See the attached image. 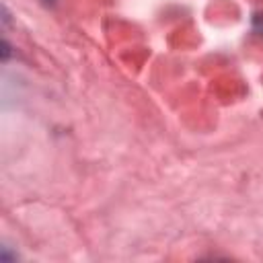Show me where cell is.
I'll use <instances>...</instances> for the list:
<instances>
[{
	"instance_id": "cell-1",
	"label": "cell",
	"mask_w": 263,
	"mask_h": 263,
	"mask_svg": "<svg viewBox=\"0 0 263 263\" xmlns=\"http://www.w3.org/2000/svg\"><path fill=\"white\" fill-rule=\"evenodd\" d=\"M253 27H255V31H259V33L263 35V14H257V16H255Z\"/></svg>"
}]
</instances>
